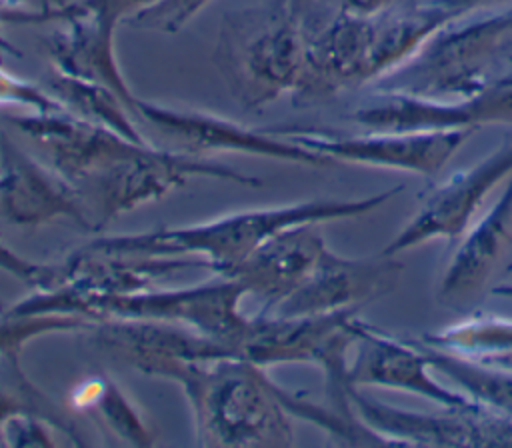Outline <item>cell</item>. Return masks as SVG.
Instances as JSON below:
<instances>
[{
    "mask_svg": "<svg viewBox=\"0 0 512 448\" xmlns=\"http://www.w3.org/2000/svg\"><path fill=\"white\" fill-rule=\"evenodd\" d=\"M0 218L16 226L68 220L90 232L72 186L4 132L0 134Z\"/></svg>",
    "mask_w": 512,
    "mask_h": 448,
    "instance_id": "obj_15",
    "label": "cell"
},
{
    "mask_svg": "<svg viewBox=\"0 0 512 448\" xmlns=\"http://www.w3.org/2000/svg\"><path fill=\"white\" fill-rule=\"evenodd\" d=\"M96 322L78 314H0V356L22 348L48 334L90 330Z\"/></svg>",
    "mask_w": 512,
    "mask_h": 448,
    "instance_id": "obj_26",
    "label": "cell"
},
{
    "mask_svg": "<svg viewBox=\"0 0 512 448\" xmlns=\"http://www.w3.org/2000/svg\"><path fill=\"white\" fill-rule=\"evenodd\" d=\"M424 2L430 4L440 14L444 24L474 16L476 12L482 14V12H492V10L512 6V0H424Z\"/></svg>",
    "mask_w": 512,
    "mask_h": 448,
    "instance_id": "obj_31",
    "label": "cell"
},
{
    "mask_svg": "<svg viewBox=\"0 0 512 448\" xmlns=\"http://www.w3.org/2000/svg\"><path fill=\"white\" fill-rule=\"evenodd\" d=\"M402 262L384 252L376 256H340L324 250L308 278L278 306L264 312L280 316H320L340 310H360L388 292L400 280Z\"/></svg>",
    "mask_w": 512,
    "mask_h": 448,
    "instance_id": "obj_13",
    "label": "cell"
},
{
    "mask_svg": "<svg viewBox=\"0 0 512 448\" xmlns=\"http://www.w3.org/2000/svg\"><path fill=\"white\" fill-rule=\"evenodd\" d=\"M54 432H60L48 418L32 412L12 416L0 428L4 446H56Z\"/></svg>",
    "mask_w": 512,
    "mask_h": 448,
    "instance_id": "obj_29",
    "label": "cell"
},
{
    "mask_svg": "<svg viewBox=\"0 0 512 448\" xmlns=\"http://www.w3.org/2000/svg\"><path fill=\"white\" fill-rule=\"evenodd\" d=\"M134 116L150 144L186 156L246 154L312 168L334 164L292 140L272 134L268 128H250L208 112L182 110L138 98Z\"/></svg>",
    "mask_w": 512,
    "mask_h": 448,
    "instance_id": "obj_7",
    "label": "cell"
},
{
    "mask_svg": "<svg viewBox=\"0 0 512 448\" xmlns=\"http://www.w3.org/2000/svg\"><path fill=\"white\" fill-rule=\"evenodd\" d=\"M402 190L404 186H394L362 198H322L288 206L244 210L192 226L104 236L92 240L88 246L118 254L194 256L210 262L214 274H222L252 254L262 242L286 228L358 218L382 208Z\"/></svg>",
    "mask_w": 512,
    "mask_h": 448,
    "instance_id": "obj_3",
    "label": "cell"
},
{
    "mask_svg": "<svg viewBox=\"0 0 512 448\" xmlns=\"http://www.w3.org/2000/svg\"><path fill=\"white\" fill-rule=\"evenodd\" d=\"M492 294H494V296H500V298H508V300H512V284L494 286V288H492Z\"/></svg>",
    "mask_w": 512,
    "mask_h": 448,
    "instance_id": "obj_35",
    "label": "cell"
},
{
    "mask_svg": "<svg viewBox=\"0 0 512 448\" xmlns=\"http://www.w3.org/2000/svg\"><path fill=\"white\" fill-rule=\"evenodd\" d=\"M4 312H6V308H4V306H2V302H0V314H4Z\"/></svg>",
    "mask_w": 512,
    "mask_h": 448,
    "instance_id": "obj_37",
    "label": "cell"
},
{
    "mask_svg": "<svg viewBox=\"0 0 512 448\" xmlns=\"http://www.w3.org/2000/svg\"><path fill=\"white\" fill-rule=\"evenodd\" d=\"M348 400L384 444L404 446H512V416L474 400L466 408H444L438 414L412 412L366 396L348 386Z\"/></svg>",
    "mask_w": 512,
    "mask_h": 448,
    "instance_id": "obj_9",
    "label": "cell"
},
{
    "mask_svg": "<svg viewBox=\"0 0 512 448\" xmlns=\"http://www.w3.org/2000/svg\"><path fill=\"white\" fill-rule=\"evenodd\" d=\"M54 20L62 22L46 40V50L54 70L112 88L134 114L138 96L128 86L114 48L118 26L78 2L32 16L24 24Z\"/></svg>",
    "mask_w": 512,
    "mask_h": 448,
    "instance_id": "obj_14",
    "label": "cell"
},
{
    "mask_svg": "<svg viewBox=\"0 0 512 448\" xmlns=\"http://www.w3.org/2000/svg\"><path fill=\"white\" fill-rule=\"evenodd\" d=\"M512 36V6L454 20L370 90L422 100H458L482 90Z\"/></svg>",
    "mask_w": 512,
    "mask_h": 448,
    "instance_id": "obj_6",
    "label": "cell"
},
{
    "mask_svg": "<svg viewBox=\"0 0 512 448\" xmlns=\"http://www.w3.org/2000/svg\"><path fill=\"white\" fill-rule=\"evenodd\" d=\"M210 2L212 0H160L152 8L130 18L128 24L134 28L176 34Z\"/></svg>",
    "mask_w": 512,
    "mask_h": 448,
    "instance_id": "obj_27",
    "label": "cell"
},
{
    "mask_svg": "<svg viewBox=\"0 0 512 448\" xmlns=\"http://www.w3.org/2000/svg\"><path fill=\"white\" fill-rule=\"evenodd\" d=\"M416 0H340V10L356 16H380Z\"/></svg>",
    "mask_w": 512,
    "mask_h": 448,
    "instance_id": "obj_33",
    "label": "cell"
},
{
    "mask_svg": "<svg viewBox=\"0 0 512 448\" xmlns=\"http://www.w3.org/2000/svg\"><path fill=\"white\" fill-rule=\"evenodd\" d=\"M512 176V136L476 164L454 172L434 186L406 226L384 246L398 256L440 238H458L472 224L490 192Z\"/></svg>",
    "mask_w": 512,
    "mask_h": 448,
    "instance_id": "obj_11",
    "label": "cell"
},
{
    "mask_svg": "<svg viewBox=\"0 0 512 448\" xmlns=\"http://www.w3.org/2000/svg\"><path fill=\"white\" fill-rule=\"evenodd\" d=\"M0 272L36 288V292H52L58 284V264L32 262L0 242Z\"/></svg>",
    "mask_w": 512,
    "mask_h": 448,
    "instance_id": "obj_30",
    "label": "cell"
},
{
    "mask_svg": "<svg viewBox=\"0 0 512 448\" xmlns=\"http://www.w3.org/2000/svg\"><path fill=\"white\" fill-rule=\"evenodd\" d=\"M310 38L300 0L224 12L214 62L230 94L246 110H260L292 92L302 76Z\"/></svg>",
    "mask_w": 512,
    "mask_h": 448,
    "instance_id": "obj_4",
    "label": "cell"
},
{
    "mask_svg": "<svg viewBox=\"0 0 512 448\" xmlns=\"http://www.w3.org/2000/svg\"><path fill=\"white\" fill-rule=\"evenodd\" d=\"M0 52H8V54H14V56H20V52L16 50V46L10 44V42L4 38L2 30H0Z\"/></svg>",
    "mask_w": 512,
    "mask_h": 448,
    "instance_id": "obj_36",
    "label": "cell"
},
{
    "mask_svg": "<svg viewBox=\"0 0 512 448\" xmlns=\"http://www.w3.org/2000/svg\"><path fill=\"white\" fill-rule=\"evenodd\" d=\"M32 412L48 418L62 434L70 436L74 444H84L78 436L74 424L62 416L44 394L26 378L20 366V352H10L0 356V428L12 416Z\"/></svg>",
    "mask_w": 512,
    "mask_h": 448,
    "instance_id": "obj_25",
    "label": "cell"
},
{
    "mask_svg": "<svg viewBox=\"0 0 512 448\" xmlns=\"http://www.w3.org/2000/svg\"><path fill=\"white\" fill-rule=\"evenodd\" d=\"M510 62H512V58H510Z\"/></svg>",
    "mask_w": 512,
    "mask_h": 448,
    "instance_id": "obj_38",
    "label": "cell"
},
{
    "mask_svg": "<svg viewBox=\"0 0 512 448\" xmlns=\"http://www.w3.org/2000/svg\"><path fill=\"white\" fill-rule=\"evenodd\" d=\"M246 290L226 276L188 288H148L118 296L66 298L36 292L6 308L8 314H78L100 320H146L178 324L210 336L234 350L250 316L240 310ZM236 354V350H234Z\"/></svg>",
    "mask_w": 512,
    "mask_h": 448,
    "instance_id": "obj_5",
    "label": "cell"
},
{
    "mask_svg": "<svg viewBox=\"0 0 512 448\" xmlns=\"http://www.w3.org/2000/svg\"><path fill=\"white\" fill-rule=\"evenodd\" d=\"M6 122L30 140L46 164L72 186L90 222V232L164 198L192 178H216L242 186L262 184L258 176L232 166L134 142L70 112H22L6 116Z\"/></svg>",
    "mask_w": 512,
    "mask_h": 448,
    "instance_id": "obj_1",
    "label": "cell"
},
{
    "mask_svg": "<svg viewBox=\"0 0 512 448\" xmlns=\"http://www.w3.org/2000/svg\"><path fill=\"white\" fill-rule=\"evenodd\" d=\"M268 130L332 162L420 176L438 174L472 134V130H372L368 134L344 136L310 126H276Z\"/></svg>",
    "mask_w": 512,
    "mask_h": 448,
    "instance_id": "obj_8",
    "label": "cell"
},
{
    "mask_svg": "<svg viewBox=\"0 0 512 448\" xmlns=\"http://www.w3.org/2000/svg\"><path fill=\"white\" fill-rule=\"evenodd\" d=\"M186 270H210V262L194 256L118 254L84 246L58 262V284L52 292L66 298L118 296L154 288Z\"/></svg>",
    "mask_w": 512,
    "mask_h": 448,
    "instance_id": "obj_17",
    "label": "cell"
},
{
    "mask_svg": "<svg viewBox=\"0 0 512 448\" xmlns=\"http://www.w3.org/2000/svg\"><path fill=\"white\" fill-rule=\"evenodd\" d=\"M354 108L350 120L370 130H478L512 124V72L494 76L482 90L448 102L376 92Z\"/></svg>",
    "mask_w": 512,
    "mask_h": 448,
    "instance_id": "obj_12",
    "label": "cell"
},
{
    "mask_svg": "<svg viewBox=\"0 0 512 448\" xmlns=\"http://www.w3.org/2000/svg\"><path fill=\"white\" fill-rule=\"evenodd\" d=\"M512 256V176L492 208L466 228L438 288L442 306L464 312L472 308L496 272Z\"/></svg>",
    "mask_w": 512,
    "mask_h": 448,
    "instance_id": "obj_18",
    "label": "cell"
},
{
    "mask_svg": "<svg viewBox=\"0 0 512 448\" xmlns=\"http://www.w3.org/2000/svg\"><path fill=\"white\" fill-rule=\"evenodd\" d=\"M74 2L98 12L100 16H104L106 20L118 26L120 22H128L136 14L152 8L160 0H74Z\"/></svg>",
    "mask_w": 512,
    "mask_h": 448,
    "instance_id": "obj_32",
    "label": "cell"
},
{
    "mask_svg": "<svg viewBox=\"0 0 512 448\" xmlns=\"http://www.w3.org/2000/svg\"><path fill=\"white\" fill-rule=\"evenodd\" d=\"M70 406L88 412L110 434L132 446H152V428L132 404V400L106 376H88L70 392Z\"/></svg>",
    "mask_w": 512,
    "mask_h": 448,
    "instance_id": "obj_23",
    "label": "cell"
},
{
    "mask_svg": "<svg viewBox=\"0 0 512 448\" xmlns=\"http://www.w3.org/2000/svg\"><path fill=\"white\" fill-rule=\"evenodd\" d=\"M88 332L94 336L98 346L126 360L140 372L160 360H204L236 356L230 346L178 324L146 320H100Z\"/></svg>",
    "mask_w": 512,
    "mask_h": 448,
    "instance_id": "obj_20",
    "label": "cell"
},
{
    "mask_svg": "<svg viewBox=\"0 0 512 448\" xmlns=\"http://www.w3.org/2000/svg\"><path fill=\"white\" fill-rule=\"evenodd\" d=\"M422 344L468 358L482 366L512 370V320L474 314L438 332L418 336Z\"/></svg>",
    "mask_w": 512,
    "mask_h": 448,
    "instance_id": "obj_21",
    "label": "cell"
},
{
    "mask_svg": "<svg viewBox=\"0 0 512 448\" xmlns=\"http://www.w3.org/2000/svg\"><path fill=\"white\" fill-rule=\"evenodd\" d=\"M34 0H0V12L4 10H20L22 4H28Z\"/></svg>",
    "mask_w": 512,
    "mask_h": 448,
    "instance_id": "obj_34",
    "label": "cell"
},
{
    "mask_svg": "<svg viewBox=\"0 0 512 448\" xmlns=\"http://www.w3.org/2000/svg\"><path fill=\"white\" fill-rule=\"evenodd\" d=\"M176 382L204 448H284L294 442L290 400L264 366L240 356L160 360L142 370Z\"/></svg>",
    "mask_w": 512,
    "mask_h": 448,
    "instance_id": "obj_2",
    "label": "cell"
},
{
    "mask_svg": "<svg viewBox=\"0 0 512 448\" xmlns=\"http://www.w3.org/2000/svg\"><path fill=\"white\" fill-rule=\"evenodd\" d=\"M428 356L432 370L452 380L472 400L512 416V370L482 366L468 358L422 344L412 338Z\"/></svg>",
    "mask_w": 512,
    "mask_h": 448,
    "instance_id": "obj_24",
    "label": "cell"
},
{
    "mask_svg": "<svg viewBox=\"0 0 512 448\" xmlns=\"http://www.w3.org/2000/svg\"><path fill=\"white\" fill-rule=\"evenodd\" d=\"M0 108H22L26 112H66V108L40 86L14 76L0 64Z\"/></svg>",
    "mask_w": 512,
    "mask_h": 448,
    "instance_id": "obj_28",
    "label": "cell"
},
{
    "mask_svg": "<svg viewBox=\"0 0 512 448\" xmlns=\"http://www.w3.org/2000/svg\"><path fill=\"white\" fill-rule=\"evenodd\" d=\"M358 354L348 364V382L356 388L378 386L422 396L440 408H466L474 400L432 378L426 352L408 336H392L358 320Z\"/></svg>",
    "mask_w": 512,
    "mask_h": 448,
    "instance_id": "obj_16",
    "label": "cell"
},
{
    "mask_svg": "<svg viewBox=\"0 0 512 448\" xmlns=\"http://www.w3.org/2000/svg\"><path fill=\"white\" fill-rule=\"evenodd\" d=\"M48 92L66 108V112L92 124L110 128L134 142L150 144L142 134L130 106L108 86L72 78L60 72L48 76Z\"/></svg>",
    "mask_w": 512,
    "mask_h": 448,
    "instance_id": "obj_22",
    "label": "cell"
},
{
    "mask_svg": "<svg viewBox=\"0 0 512 448\" xmlns=\"http://www.w3.org/2000/svg\"><path fill=\"white\" fill-rule=\"evenodd\" d=\"M318 226L286 228L218 276L236 280L248 296L264 302L262 310H272L308 278L328 248Z\"/></svg>",
    "mask_w": 512,
    "mask_h": 448,
    "instance_id": "obj_19",
    "label": "cell"
},
{
    "mask_svg": "<svg viewBox=\"0 0 512 448\" xmlns=\"http://www.w3.org/2000/svg\"><path fill=\"white\" fill-rule=\"evenodd\" d=\"M378 18L338 10L308 38L302 76L292 92L294 106H312L370 86L374 78Z\"/></svg>",
    "mask_w": 512,
    "mask_h": 448,
    "instance_id": "obj_10",
    "label": "cell"
}]
</instances>
